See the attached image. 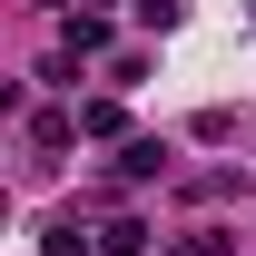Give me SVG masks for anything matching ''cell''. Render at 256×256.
I'll return each instance as SVG.
<instances>
[{
    "label": "cell",
    "mask_w": 256,
    "mask_h": 256,
    "mask_svg": "<svg viewBox=\"0 0 256 256\" xmlns=\"http://www.w3.org/2000/svg\"><path fill=\"white\" fill-rule=\"evenodd\" d=\"M60 50H69V60H98V50H108V20H98V10H69Z\"/></svg>",
    "instance_id": "1"
},
{
    "label": "cell",
    "mask_w": 256,
    "mask_h": 256,
    "mask_svg": "<svg viewBox=\"0 0 256 256\" xmlns=\"http://www.w3.org/2000/svg\"><path fill=\"white\" fill-rule=\"evenodd\" d=\"M158 168H168L158 138H128V148H118V178H128V188H138V178H158Z\"/></svg>",
    "instance_id": "2"
},
{
    "label": "cell",
    "mask_w": 256,
    "mask_h": 256,
    "mask_svg": "<svg viewBox=\"0 0 256 256\" xmlns=\"http://www.w3.org/2000/svg\"><path fill=\"white\" fill-rule=\"evenodd\" d=\"M98 256H148V226H138V217H108V226H98Z\"/></svg>",
    "instance_id": "3"
},
{
    "label": "cell",
    "mask_w": 256,
    "mask_h": 256,
    "mask_svg": "<svg viewBox=\"0 0 256 256\" xmlns=\"http://www.w3.org/2000/svg\"><path fill=\"white\" fill-rule=\"evenodd\" d=\"M40 256H98V236H89L79 217H69V226H50V246H40Z\"/></svg>",
    "instance_id": "4"
},
{
    "label": "cell",
    "mask_w": 256,
    "mask_h": 256,
    "mask_svg": "<svg viewBox=\"0 0 256 256\" xmlns=\"http://www.w3.org/2000/svg\"><path fill=\"white\" fill-rule=\"evenodd\" d=\"M79 138H118V98H89L79 108Z\"/></svg>",
    "instance_id": "5"
},
{
    "label": "cell",
    "mask_w": 256,
    "mask_h": 256,
    "mask_svg": "<svg viewBox=\"0 0 256 256\" xmlns=\"http://www.w3.org/2000/svg\"><path fill=\"white\" fill-rule=\"evenodd\" d=\"M69 138H79V118H30V148H50V158H60Z\"/></svg>",
    "instance_id": "6"
},
{
    "label": "cell",
    "mask_w": 256,
    "mask_h": 256,
    "mask_svg": "<svg viewBox=\"0 0 256 256\" xmlns=\"http://www.w3.org/2000/svg\"><path fill=\"white\" fill-rule=\"evenodd\" d=\"M128 10H138L148 30H178V20H188V0H128Z\"/></svg>",
    "instance_id": "7"
}]
</instances>
